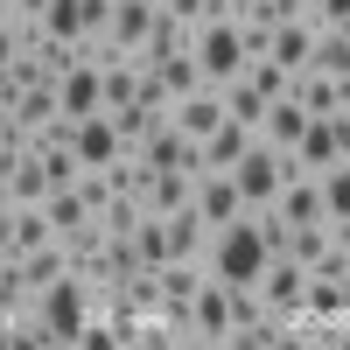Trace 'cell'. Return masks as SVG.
<instances>
[{"label":"cell","mask_w":350,"mask_h":350,"mask_svg":"<svg viewBox=\"0 0 350 350\" xmlns=\"http://www.w3.org/2000/svg\"><path fill=\"white\" fill-rule=\"evenodd\" d=\"M267 259H273V252H267V239H259V224H252V211H245L239 224H217V231H211L203 273H211V280H224V287H252Z\"/></svg>","instance_id":"6da1fadb"},{"label":"cell","mask_w":350,"mask_h":350,"mask_svg":"<svg viewBox=\"0 0 350 350\" xmlns=\"http://www.w3.org/2000/svg\"><path fill=\"white\" fill-rule=\"evenodd\" d=\"M28 308H36V323H42V343L70 350V343H77V329L92 323V280L64 273V280H49L42 295H28Z\"/></svg>","instance_id":"7a4b0ae2"},{"label":"cell","mask_w":350,"mask_h":350,"mask_svg":"<svg viewBox=\"0 0 350 350\" xmlns=\"http://www.w3.org/2000/svg\"><path fill=\"white\" fill-rule=\"evenodd\" d=\"M287 175H301V168H295V154H280V148H267V140H252L245 161L231 168V183H239L245 211H273V196H280Z\"/></svg>","instance_id":"3957f363"},{"label":"cell","mask_w":350,"mask_h":350,"mask_svg":"<svg viewBox=\"0 0 350 350\" xmlns=\"http://www.w3.org/2000/svg\"><path fill=\"white\" fill-rule=\"evenodd\" d=\"M189 56H196L203 84H231V77L245 70V36H239V21H203L196 42H189Z\"/></svg>","instance_id":"277c9868"},{"label":"cell","mask_w":350,"mask_h":350,"mask_svg":"<svg viewBox=\"0 0 350 350\" xmlns=\"http://www.w3.org/2000/svg\"><path fill=\"white\" fill-rule=\"evenodd\" d=\"M133 154H140V168H175V175H189V183L203 175V140H189L175 120H161V126L140 140Z\"/></svg>","instance_id":"5b68a950"},{"label":"cell","mask_w":350,"mask_h":350,"mask_svg":"<svg viewBox=\"0 0 350 350\" xmlns=\"http://www.w3.org/2000/svg\"><path fill=\"white\" fill-rule=\"evenodd\" d=\"M189 203H196V217L211 224V231L245 217V196H239V183H231V168H203V175H196V189H189Z\"/></svg>","instance_id":"8992f818"},{"label":"cell","mask_w":350,"mask_h":350,"mask_svg":"<svg viewBox=\"0 0 350 350\" xmlns=\"http://www.w3.org/2000/svg\"><path fill=\"white\" fill-rule=\"evenodd\" d=\"M287 98H295L308 120H329L336 105H350V77H329V70H315V64H308V70L287 77Z\"/></svg>","instance_id":"52a82bcc"},{"label":"cell","mask_w":350,"mask_h":350,"mask_svg":"<svg viewBox=\"0 0 350 350\" xmlns=\"http://www.w3.org/2000/svg\"><path fill=\"white\" fill-rule=\"evenodd\" d=\"M56 98H64V120H92V112H105V70L77 56V64L56 77Z\"/></svg>","instance_id":"ba28073f"},{"label":"cell","mask_w":350,"mask_h":350,"mask_svg":"<svg viewBox=\"0 0 350 350\" xmlns=\"http://www.w3.org/2000/svg\"><path fill=\"white\" fill-rule=\"evenodd\" d=\"M168 120L183 126L189 140H203V133H217V126H224V84H196L189 98H175V105H168Z\"/></svg>","instance_id":"9c48e42d"},{"label":"cell","mask_w":350,"mask_h":350,"mask_svg":"<svg viewBox=\"0 0 350 350\" xmlns=\"http://www.w3.org/2000/svg\"><path fill=\"white\" fill-rule=\"evenodd\" d=\"M70 148H77L84 168H105V161H120V154H126V148H120V126H112L105 112H92V120H77V126H70Z\"/></svg>","instance_id":"30bf717a"},{"label":"cell","mask_w":350,"mask_h":350,"mask_svg":"<svg viewBox=\"0 0 350 350\" xmlns=\"http://www.w3.org/2000/svg\"><path fill=\"white\" fill-rule=\"evenodd\" d=\"M189 308H196V336L224 350V343H231V287H224V280H203Z\"/></svg>","instance_id":"8fae6325"},{"label":"cell","mask_w":350,"mask_h":350,"mask_svg":"<svg viewBox=\"0 0 350 350\" xmlns=\"http://www.w3.org/2000/svg\"><path fill=\"white\" fill-rule=\"evenodd\" d=\"M273 211H280L287 224H329V211H323V183H315V175H287L280 196H273Z\"/></svg>","instance_id":"7c38bea8"},{"label":"cell","mask_w":350,"mask_h":350,"mask_svg":"<svg viewBox=\"0 0 350 350\" xmlns=\"http://www.w3.org/2000/svg\"><path fill=\"white\" fill-rule=\"evenodd\" d=\"M189 42H196V28H189V21H175L168 8H154V28H148V42L133 49V64L148 70V64H161V56H183Z\"/></svg>","instance_id":"4fadbf2b"},{"label":"cell","mask_w":350,"mask_h":350,"mask_svg":"<svg viewBox=\"0 0 350 350\" xmlns=\"http://www.w3.org/2000/svg\"><path fill=\"white\" fill-rule=\"evenodd\" d=\"M267 56L295 77V70H308V56H315V21L308 14H295V21H280L273 28V42H267Z\"/></svg>","instance_id":"5bb4252c"},{"label":"cell","mask_w":350,"mask_h":350,"mask_svg":"<svg viewBox=\"0 0 350 350\" xmlns=\"http://www.w3.org/2000/svg\"><path fill=\"white\" fill-rule=\"evenodd\" d=\"M189 175H175V168H148V183H140V211H148V217H175V211H183V203H189Z\"/></svg>","instance_id":"9a60e30c"},{"label":"cell","mask_w":350,"mask_h":350,"mask_svg":"<svg viewBox=\"0 0 350 350\" xmlns=\"http://www.w3.org/2000/svg\"><path fill=\"white\" fill-rule=\"evenodd\" d=\"M154 8H161V0H112V28H105V36L133 56L140 42H148V28H154Z\"/></svg>","instance_id":"2e32d148"},{"label":"cell","mask_w":350,"mask_h":350,"mask_svg":"<svg viewBox=\"0 0 350 350\" xmlns=\"http://www.w3.org/2000/svg\"><path fill=\"white\" fill-rule=\"evenodd\" d=\"M329 161H343V148H336V126H329V120H308V133L295 140V168H301V175H323Z\"/></svg>","instance_id":"e0dca14e"},{"label":"cell","mask_w":350,"mask_h":350,"mask_svg":"<svg viewBox=\"0 0 350 350\" xmlns=\"http://www.w3.org/2000/svg\"><path fill=\"white\" fill-rule=\"evenodd\" d=\"M105 120L120 126V148L133 154L140 140H148V133H154V126L168 120V112H161V105H140V98H126V105H105Z\"/></svg>","instance_id":"ac0fdd59"},{"label":"cell","mask_w":350,"mask_h":350,"mask_svg":"<svg viewBox=\"0 0 350 350\" xmlns=\"http://www.w3.org/2000/svg\"><path fill=\"white\" fill-rule=\"evenodd\" d=\"M301 133H308V112H301L295 98H273V105H267V126H259V140H267V148H280V154H295Z\"/></svg>","instance_id":"d6986e66"},{"label":"cell","mask_w":350,"mask_h":350,"mask_svg":"<svg viewBox=\"0 0 350 350\" xmlns=\"http://www.w3.org/2000/svg\"><path fill=\"white\" fill-rule=\"evenodd\" d=\"M252 140H259L252 126H239V120H224L217 133H203V168H239Z\"/></svg>","instance_id":"ffe728a7"},{"label":"cell","mask_w":350,"mask_h":350,"mask_svg":"<svg viewBox=\"0 0 350 350\" xmlns=\"http://www.w3.org/2000/svg\"><path fill=\"white\" fill-rule=\"evenodd\" d=\"M203 252H211V224L196 217V203H183L168 217V259H203Z\"/></svg>","instance_id":"44dd1931"},{"label":"cell","mask_w":350,"mask_h":350,"mask_svg":"<svg viewBox=\"0 0 350 350\" xmlns=\"http://www.w3.org/2000/svg\"><path fill=\"white\" fill-rule=\"evenodd\" d=\"M267 105H273V98L259 92V84H245V77H231V84H224V120H239V126L259 133V126H267Z\"/></svg>","instance_id":"7402d4cb"},{"label":"cell","mask_w":350,"mask_h":350,"mask_svg":"<svg viewBox=\"0 0 350 350\" xmlns=\"http://www.w3.org/2000/svg\"><path fill=\"white\" fill-rule=\"evenodd\" d=\"M64 252H70V273H77V280H92L98 252H105V224H98V217H84L77 231H64Z\"/></svg>","instance_id":"603a6c76"},{"label":"cell","mask_w":350,"mask_h":350,"mask_svg":"<svg viewBox=\"0 0 350 350\" xmlns=\"http://www.w3.org/2000/svg\"><path fill=\"white\" fill-rule=\"evenodd\" d=\"M8 196H14V203H42V196H49L42 154H14V161H8Z\"/></svg>","instance_id":"cb8c5ba5"},{"label":"cell","mask_w":350,"mask_h":350,"mask_svg":"<svg viewBox=\"0 0 350 350\" xmlns=\"http://www.w3.org/2000/svg\"><path fill=\"white\" fill-rule=\"evenodd\" d=\"M49 239H56V224H49L42 203H14V259L36 252V245H49Z\"/></svg>","instance_id":"d4e9b609"},{"label":"cell","mask_w":350,"mask_h":350,"mask_svg":"<svg viewBox=\"0 0 350 350\" xmlns=\"http://www.w3.org/2000/svg\"><path fill=\"white\" fill-rule=\"evenodd\" d=\"M56 112H64L56 84H28V92H21V105H14V126H28V133H36V126H49V120H56Z\"/></svg>","instance_id":"484cf974"},{"label":"cell","mask_w":350,"mask_h":350,"mask_svg":"<svg viewBox=\"0 0 350 350\" xmlns=\"http://www.w3.org/2000/svg\"><path fill=\"white\" fill-rule=\"evenodd\" d=\"M323 252H336V231H329V224H287V259L315 267Z\"/></svg>","instance_id":"4316f807"},{"label":"cell","mask_w":350,"mask_h":350,"mask_svg":"<svg viewBox=\"0 0 350 350\" xmlns=\"http://www.w3.org/2000/svg\"><path fill=\"white\" fill-rule=\"evenodd\" d=\"M42 211H49V224H56V239H64V231H77L84 217H92V203H84V189L70 183V189H49V196H42Z\"/></svg>","instance_id":"83f0119b"},{"label":"cell","mask_w":350,"mask_h":350,"mask_svg":"<svg viewBox=\"0 0 350 350\" xmlns=\"http://www.w3.org/2000/svg\"><path fill=\"white\" fill-rule=\"evenodd\" d=\"M308 64L329 70V77H350V28H315V56Z\"/></svg>","instance_id":"f1b7e54d"},{"label":"cell","mask_w":350,"mask_h":350,"mask_svg":"<svg viewBox=\"0 0 350 350\" xmlns=\"http://www.w3.org/2000/svg\"><path fill=\"white\" fill-rule=\"evenodd\" d=\"M161 84H168V98H189L196 92V84H203V70H196V56L183 49V56H161V64H148Z\"/></svg>","instance_id":"f546056e"},{"label":"cell","mask_w":350,"mask_h":350,"mask_svg":"<svg viewBox=\"0 0 350 350\" xmlns=\"http://www.w3.org/2000/svg\"><path fill=\"white\" fill-rule=\"evenodd\" d=\"M315 183H323V211H329V217H350V154H343V161H329Z\"/></svg>","instance_id":"4dcf8cb0"},{"label":"cell","mask_w":350,"mask_h":350,"mask_svg":"<svg viewBox=\"0 0 350 350\" xmlns=\"http://www.w3.org/2000/svg\"><path fill=\"white\" fill-rule=\"evenodd\" d=\"M140 217H148V211H140V196H126V189H120V196H112L105 211H98L105 239H133V224H140Z\"/></svg>","instance_id":"1f68e13d"},{"label":"cell","mask_w":350,"mask_h":350,"mask_svg":"<svg viewBox=\"0 0 350 350\" xmlns=\"http://www.w3.org/2000/svg\"><path fill=\"white\" fill-rule=\"evenodd\" d=\"M126 98H140V64H133V56L105 64V105H126Z\"/></svg>","instance_id":"d6a6232c"},{"label":"cell","mask_w":350,"mask_h":350,"mask_svg":"<svg viewBox=\"0 0 350 350\" xmlns=\"http://www.w3.org/2000/svg\"><path fill=\"white\" fill-rule=\"evenodd\" d=\"M42 28H49L56 42H77V36H84V21H77V0H49V8H42Z\"/></svg>","instance_id":"836d02e7"},{"label":"cell","mask_w":350,"mask_h":350,"mask_svg":"<svg viewBox=\"0 0 350 350\" xmlns=\"http://www.w3.org/2000/svg\"><path fill=\"white\" fill-rule=\"evenodd\" d=\"M239 77H245V84H259V92H267V98H287V70L273 64V56H252V64H245Z\"/></svg>","instance_id":"e575fe53"},{"label":"cell","mask_w":350,"mask_h":350,"mask_svg":"<svg viewBox=\"0 0 350 350\" xmlns=\"http://www.w3.org/2000/svg\"><path fill=\"white\" fill-rule=\"evenodd\" d=\"M308 21H315V28H336V21H350V0H308Z\"/></svg>","instance_id":"d590c367"},{"label":"cell","mask_w":350,"mask_h":350,"mask_svg":"<svg viewBox=\"0 0 350 350\" xmlns=\"http://www.w3.org/2000/svg\"><path fill=\"white\" fill-rule=\"evenodd\" d=\"M161 8H168L175 21H189V28H203V0H161Z\"/></svg>","instance_id":"8d00e7d4"},{"label":"cell","mask_w":350,"mask_h":350,"mask_svg":"<svg viewBox=\"0 0 350 350\" xmlns=\"http://www.w3.org/2000/svg\"><path fill=\"white\" fill-rule=\"evenodd\" d=\"M329 126H336V148L350 154V105H336V112H329Z\"/></svg>","instance_id":"74e56055"},{"label":"cell","mask_w":350,"mask_h":350,"mask_svg":"<svg viewBox=\"0 0 350 350\" xmlns=\"http://www.w3.org/2000/svg\"><path fill=\"white\" fill-rule=\"evenodd\" d=\"M14 49H21V42H14V21H0V70L14 64Z\"/></svg>","instance_id":"f35d334b"},{"label":"cell","mask_w":350,"mask_h":350,"mask_svg":"<svg viewBox=\"0 0 350 350\" xmlns=\"http://www.w3.org/2000/svg\"><path fill=\"white\" fill-rule=\"evenodd\" d=\"M49 8V0H14V14H42Z\"/></svg>","instance_id":"ab89813d"},{"label":"cell","mask_w":350,"mask_h":350,"mask_svg":"<svg viewBox=\"0 0 350 350\" xmlns=\"http://www.w3.org/2000/svg\"><path fill=\"white\" fill-rule=\"evenodd\" d=\"M8 203H14V196H8V168H0V211H8Z\"/></svg>","instance_id":"60d3db41"}]
</instances>
